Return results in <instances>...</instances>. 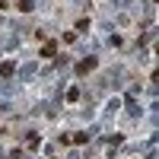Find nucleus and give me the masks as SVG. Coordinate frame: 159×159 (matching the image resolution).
Returning <instances> with one entry per match:
<instances>
[{"label":"nucleus","mask_w":159,"mask_h":159,"mask_svg":"<svg viewBox=\"0 0 159 159\" xmlns=\"http://www.w3.org/2000/svg\"><path fill=\"white\" fill-rule=\"evenodd\" d=\"M92 67H96V57H86V61H80V64H76V73L83 76V73H89Z\"/></svg>","instance_id":"obj_1"},{"label":"nucleus","mask_w":159,"mask_h":159,"mask_svg":"<svg viewBox=\"0 0 159 159\" xmlns=\"http://www.w3.org/2000/svg\"><path fill=\"white\" fill-rule=\"evenodd\" d=\"M0 73L10 76V73H13V64H10V61H3V64H0Z\"/></svg>","instance_id":"obj_2"},{"label":"nucleus","mask_w":159,"mask_h":159,"mask_svg":"<svg viewBox=\"0 0 159 159\" xmlns=\"http://www.w3.org/2000/svg\"><path fill=\"white\" fill-rule=\"evenodd\" d=\"M42 54H45V57H51V54H54V42H48V45L42 48Z\"/></svg>","instance_id":"obj_3"}]
</instances>
